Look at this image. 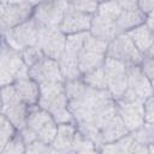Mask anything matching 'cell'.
<instances>
[{
    "label": "cell",
    "instance_id": "obj_1",
    "mask_svg": "<svg viewBox=\"0 0 154 154\" xmlns=\"http://www.w3.org/2000/svg\"><path fill=\"white\" fill-rule=\"evenodd\" d=\"M37 105L49 112L58 124L75 122L73 114L69 108L65 82H49L40 84V100Z\"/></svg>",
    "mask_w": 154,
    "mask_h": 154
},
{
    "label": "cell",
    "instance_id": "obj_2",
    "mask_svg": "<svg viewBox=\"0 0 154 154\" xmlns=\"http://www.w3.org/2000/svg\"><path fill=\"white\" fill-rule=\"evenodd\" d=\"M29 76V67L20 52L10 47L6 42L1 43L0 55V83L1 85L13 84L17 79Z\"/></svg>",
    "mask_w": 154,
    "mask_h": 154
},
{
    "label": "cell",
    "instance_id": "obj_3",
    "mask_svg": "<svg viewBox=\"0 0 154 154\" xmlns=\"http://www.w3.org/2000/svg\"><path fill=\"white\" fill-rule=\"evenodd\" d=\"M30 106L18 96L13 84L1 85V114H4L19 131L26 125Z\"/></svg>",
    "mask_w": 154,
    "mask_h": 154
},
{
    "label": "cell",
    "instance_id": "obj_4",
    "mask_svg": "<svg viewBox=\"0 0 154 154\" xmlns=\"http://www.w3.org/2000/svg\"><path fill=\"white\" fill-rule=\"evenodd\" d=\"M40 31H41L40 24L31 17L26 22L5 32H1V35L4 42H6L13 49L20 52L26 47L36 46L38 43Z\"/></svg>",
    "mask_w": 154,
    "mask_h": 154
},
{
    "label": "cell",
    "instance_id": "obj_5",
    "mask_svg": "<svg viewBox=\"0 0 154 154\" xmlns=\"http://www.w3.org/2000/svg\"><path fill=\"white\" fill-rule=\"evenodd\" d=\"M26 126L36 134L38 140L46 143H53L58 131V123L54 120L53 116L38 105L30 106Z\"/></svg>",
    "mask_w": 154,
    "mask_h": 154
},
{
    "label": "cell",
    "instance_id": "obj_6",
    "mask_svg": "<svg viewBox=\"0 0 154 154\" xmlns=\"http://www.w3.org/2000/svg\"><path fill=\"white\" fill-rule=\"evenodd\" d=\"M106 57L119 60L128 66L140 65L144 58L126 32L119 34L108 43Z\"/></svg>",
    "mask_w": 154,
    "mask_h": 154
},
{
    "label": "cell",
    "instance_id": "obj_7",
    "mask_svg": "<svg viewBox=\"0 0 154 154\" xmlns=\"http://www.w3.org/2000/svg\"><path fill=\"white\" fill-rule=\"evenodd\" d=\"M67 7V0H41L34 6L32 18L42 28H59Z\"/></svg>",
    "mask_w": 154,
    "mask_h": 154
},
{
    "label": "cell",
    "instance_id": "obj_8",
    "mask_svg": "<svg viewBox=\"0 0 154 154\" xmlns=\"http://www.w3.org/2000/svg\"><path fill=\"white\" fill-rule=\"evenodd\" d=\"M103 72L106 79V89L117 101L128 89V65L124 63L106 58L103 64Z\"/></svg>",
    "mask_w": 154,
    "mask_h": 154
},
{
    "label": "cell",
    "instance_id": "obj_9",
    "mask_svg": "<svg viewBox=\"0 0 154 154\" xmlns=\"http://www.w3.org/2000/svg\"><path fill=\"white\" fill-rule=\"evenodd\" d=\"M153 87L150 79L142 71L140 65L128 66V89L120 99L146 101L152 96Z\"/></svg>",
    "mask_w": 154,
    "mask_h": 154
},
{
    "label": "cell",
    "instance_id": "obj_10",
    "mask_svg": "<svg viewBox=\"0 0 154 154\" xmlns=\"http://www.w3.org/2000/svg\"><path fill=\"white\" fill-rule=\"evenodd\" d=\"M34 4L30 2H1L0 5V28L5 32L30 19L34 13Z\"/></svg>",
    "mask_w": 154,
    "mask_h": 154
},
{
    "label": "cell",
    "instance_id": "obj_11",
    "mask_svg": "<svg viewBox=\"0 0 154 154\" xmlns=\"http://www.w3.org/2000/svg\"><path fill=\"white\" fill-rule=\"evenodd\" d=\"M67 35L61 31L60 28H42L40 31V38L37 46L43 54L48 58L60 60L65 52Z\"/></svg>",
    "mask_w": 154,
    "mask_h": 154
},
{
    "label": "cell",
    "instance_id": "obj_12",
    "mask_svg": "<svg viewBox=\"0 0 154 154\" xmlns=\"http://www.w3.org/2000/svg\"><path fill=\"white\" fill-rule=\"evenodd\" d=\"M117 102L118 114L131 131L137 130L138 128L146 124L144 118V101L141 100H126L119 99Z\"/></svg>",
    "mask_w": 154,
    "mask_h": 154
},
{
    "label": "cell",
    "instance_id": "obj_13",
    "mask_svg": "<svg viewBox=\"0 0 154 154\" xmlns=\"http://www.w3.org/2000/svg\"><path fill=\"white\" fill-rule=\"evenodd\" d=\"M29 76L38 84L49 82H65L59 60L48 58L46 55L29 69Z\"/></svg>",
    "mask_w": 154,
    "mask_h": 154
},
{
    "label": "cell",
    "instance_id": "obj_14",
    "mask_svg": "<svg viewBox=\"0 0 154 154\" xmlns=\"http://www.w3.org/2000/svg\"><path fill=\"white\" fill-rule=\"evenodd\" d=\"M91 19H93V14L76 11L69 6L59 28L66 35L85 32V31H89L90 29Z\"/></svg>",
    "mask_w": 154,
    "mask_h": 154
},
{
    "label": "cell",
    "instance_id": "obj_15",
    "mask_svg": "<svg viewBox=\"0 0 154 154\" xmlns=\"http://www.w3.org/2000/svg\"><path fill=\"white\" fill-rule=\"evenodd\" d=\"M89 34L109 43L113 38H116L120 32L117 28L116 22L108 20L106 18L100 17L99 14H93V19H91V24H90V29H89Z\"/></svg>",
    "mask_w": 154,
    "mask_h": 154
},
{
    "label": "cell",
    "instance_id": "obj_16",
    "mask_svg": "<svg viewBox=\"0 0 154 154\" xmlns=\"http://www.w3.org/2000/svg\"><path fill=\"white\" fill-rule=\"evenodd\" d=\"M20 100L28 106H35L40 100V84L30 76L17 79L13 83Z\"/></svg>",
    "mask_w": 154,
    "mask_h": 154
},
{
    "label": "cell",
    "instance_id": "obj_17",
    "mask_svg": "<svg viewBox=\"0 0 154 154\" xmlns=\"http://www.w3.org/2000/svg\"><path fill=\"white\" fill-rule=\"evenodd\" d=\"M76 134H77V125L75 122L58 124V131L52 143L57 153H71V147Z\"/></svg>",
    "mask_w": 154,
    "mask_h": 154
},
{
    "label": "cell",
    "instance_id": "obj_18",
    "mask_svg": "<svg viewBox=\"0 0 154 154\" xmlns=\"http://www.w3.org/2000/svg\"><path fill=\"white\" fill-rule=\"evenodd\" d=\"M130 130L120 118V116L117 113L109 122H107L101 129H100V135H101V142L102 144L105 143H111L114 142L125 135H128Z\"/></svg>",
    "mask_w": 154,
    "mask_h": 154
},
{
    "label": "cell",
    "instance_id": "obj_19",
    "mask_svg": "<svg viewBox=\"0 0 154 154\" xmlns=\"http://www.w3.org/2000/svg\"><path fill=\"white\" fill-rule=\"evenodd\" d=\"M146 19H147V14L140 8L123 10L120 16L116 20V24L119 32L123 34V32H129L135 28L142 25L143 23H146Z\"/></svg>",
    "mask_w": 154,
    "mask_h": 154
},
{
    "label": "cell",
    "instance_id": "obj_20",
    "mask_svg": "<svg viewBox=\"0 0 154 154\" xmlns=\"http://www.w3.org/2000/svg\"><path fill=\"white\" fill-rule=\"evenodd\" d=\"M126 34L131 37V40L134 41L136 47L140 49V52L143 54V57H147L153 47V43H154L153 31L147 25V23H143L142 25L135 28L134 30H131Z\"/></svg>",
    "mask_w": 154,
    "mask_h": 154
},
{
    "label": "cell",
    "instance_id": "obj_21",
    "mask_svg": "<svg viewBox=\"0 0 154 154\" xmlns=\"http://www.w3.org/2000/svg\"><path fill=\"white\" fill-rule=\"evenodd\" d=\"M106 53L83 48V52L81 53L78 58V67L82 72V75L90 72L93 70H96L99 67H102L106 60Z\"/></svg>",
    "mask_w": 154,
    "mask_h": 154
},
{
    "label": "cell",
    "instance_id": "obj_22",
    "mask_svg": "<svg viewBox=\"0 0 154 154\" xmlns=\"http://www.w3.org/2000/svg\"><path fill=\"white\" fill-rule=\"evenodd\" d=\"M89 35V31L85 32H78V34H71L66 37V45H65V52L61 58L73 60L78 63V58L81 53L83 52L85 40ZM60 58V59H61Z\"/></svg>",
    "mask_w": 154,
    "mask_h": 154
},
{
    "label": "cell",
    "instance_id": "obj_23",
    "mask_svg": "<svg viewBox=\"0 0 154 154\" xmlns=\"http://www.w3.org/2000/svg\"><path fill=\"white\" fill-rule=\"evenodd\" d=\"M135 140L131 132L125 135L124 137L111 142V143H105L100 147L101 153H119V154H125V153H131V148L134 144Z\"/></svg>",
    "mask_w": 154,
    "mask_h": 154
},
{
    "label": "cell",
    "instance_id": "obj_24",
    "mask_svg": "<svg viewBox=\"0 0 154 154\" xmlns=\"http://www.w3.org/2000/svg\"><path fill=\"white\" fill-rule=\"evenodd\" d=\"M122 12H123V8L120 7V5L118 2H116L114 0H106V1H102L99 4L96 14H99L100 17L106 18L108 20L116 22Z\"/></svg>",
    "mask_w": 154,
    "mask_h": 154
},
{
    "label": "cell",
    "instance_id": "obj_25",
    "mask_svg": "<svg viewBox=\"0 0 154 154\" xmlns=\"http://www.w3.org/2000/svg\"><path fill=\"white\" fill-rule=\"evenodd\" d=\"M96 152H100L97 146L91 140L83 136L77 129V134L75 136L71 147V153H96Z\"/></svg>",
    "mask_w": 154,
    "mask_h": 154
},
{
    "label": "cell",
    "instance_id": "obj_26",
    "mask_svg": "<svg viewBox=\"0 0 154 154\" xmlns=\"http://www.w3.org/2000/svg\"><path fill=\"white\" fill-rule=\"evenodd\" d=\"M17 128L4 116H0V150L5 148V146L17 135Z\"/></svg>",
    "mask_w": 154,
    "mask_h": 154
},
{
    "label": "cell",
    "instance_id": "obj_27",
    "mask_svg": "<svg viewBox=\"0 0 154 154\" xmlns=\"http://www.w3.org/2000/svg\"><path fill=\"white\" fill-rule=\"evenodd\" d=\"M82 79L84 81L85 84H88L91 88H95V89H106V79H105L103 66L102 67H99L96 70H93L90 72L84 73L82 76Z\"/></svg>",
    "mask_w": 154,
    "mask_h": 154
},
{
    "label": "cell",
    "instance_id": "obj_28",
    "mask_svg": "<svg viewBox=\"0 0 154 154\" xmlns=\"http://www.w3.org/2000/svg\"><path fill=\"white\" fill-rule=\"evenodd\" d=\"M61 73L65 81H71V79H78L82 78V72L78 67V63L73 60H69L65 58H61L59 60Z\"/></svg>",
    "mask_w": 154,
    "mask_h": 154
},
{
    "label": "cell",
    "instance_id": "obj_29",
    "mask_svg": "<svg viewBox=\"0 0 154 154\" xmlns=\"http://www.w3.org/2000/svg\"><path fill=\"white\" fill-rule=\"evenodd\" d=\"M67 4L76 11L88 14H95L97 12L100 2L97 0H67Z\"/></svg>",
    "mask_w": 154,
    "mask_h": 154
},
{
    "label": "cell",
    "instance_id": "obj_30",
    "mask_svg": "<svg viewBox=\"0 0 154 154\" xmlns=\"http://www.w3.org/2000/svg\"><path fill=\"white\" fill-rule=\"evenodd\" d=\"M131 135L134 136L136 142L148 146L150 142L154 141V128H153V124L146 123L143 126L138 128L137 130L131 131Z\"/></svg>",
    "mask_w": 154,
    "mask_h": 154
},
{
    "label": "cell",
    "instance_id": "obj_31",
    "mask_svg": "<svg viewBox=\"0 0 154 154\" xmlns=\"http://www.w3.org/2000/svg\"><path fill=\"white\" fill-rule=\"evenodd\" d=\"M20 54L23 57V60L25 61L26 66L30 69L31 66H34L36 63H38L43 57V52L41 51V48L36 45V46H30V47H26L24 49L20 51Z\"/></svg>",
    "mask_w": 154,
    "mask_h": 154
},
{
    "label": "cell",
    "instance_id": "obj_32",
    "mask_svg": "<svg viewBox=\"0 0 154 154\" xmlns=\"http://www.w3.org/2000/svg\"><path fill=\"white\" fill-rule=\"evenodd\" d=\"M26 152V144L19 132L5 146L2 150H0V154H24Z\"/></svg>",
    "mask_w": 154,
    "mask_h": 154
},
{
    "label": "cell",
    "instance_id": "obj_33",
    "mask_svg": "<svg viewBox=\"0 0 154 154\" xmlns=\"http://www.w3.org/2000/svg\"><path fill=\"white\" fill-rule=\"evenodd\" d=\"M25 153H35V154H49V153H57L55 148L52 143H46L41 140H36L32 143L26 146Z\"/></svg>",
    "mask_w": 154,
    "mask_h": 154
},
{
    "label": "cell",
    "instance_id": "obj_34",
    "mask_svg": "<svg viewBox=\"0 0 154 154\" xmlns=\"http://www.w3.org/2000/svg\"><path fill=\"white\" fill-rule=\"evenodd\" d=\"M144 118L146 123L154 124V94L144 101Z\"/></svg>",
    "mask_w": 154,
    "mask_h": 154
},
{
    "label": "cell",
    "instance_id": "obj_35",
    "mask_svg": "<svg viewBox=\"0 0 154 154\" xmlns=\"http://www.w3.org/2000/svg\"><path fill=\"white\" fill-rule=\"evenodd\" d=\"M140 66L149 79L154 77V57H144Z\"/></svg>",
    "mask_w": 154,
    "mask_h": 154
},
{
    "label": "cell",
    "instance_id": "obj_36",
    "mask_svg": "<svg viewBox=\"0 0 154 154\" xmlns=\"http://www.w3.org/2000/svg\"><path fill=\"white\" fill-rule=\"evenodd\" d=\"M138 8L146 14L154 11V0H138Z\"/></svg>",
    "mask_w": 154,
    "mask_h": 154
},
{
    "label": "cell",
    "instance_id": "obj_37",
    "mask_svg": "<svg viewBox=\"0 0 154 154\" xmlns=\"http://www.w3.org/2000/svg\"><path fill=\"white\" fill-rule=\"evenodd\" d=\"M120 5L123 10H135L138 8V0H114Z\"/></svg>",
    "mask_w": 154,
    "mask_h": 154
},
{
    "label": "cell",
    "instance_id": "obj_38",
    "mask_svg": "<svg viewBox=\"0 0 154 154\" xmlns=\"http://www.w3.org/2000/svg\"><path fill=\"white\" fill-rule=\"evenodd\" d=\"M146 23H147V25L152 29L153 35H154V11H153V12H150L149 14H147ZM147 57H154V43H153V47H152V49H150V52H149V54H148Z\"/></svg>",
    "mask_w": 154,
    "mask_h": 154
},
{
    "label": "cell",
    "instance_id": "obj_39",
    "mask_svg": "<svg viewBox=\"0 0 154 154\" xmlns=\"http://www.w3.org/2000/svg\"><path fill=\"white\" fill-rule=\"evenodd\" d=\"M1 2H13V4H20V2H30L36 5L37 2L35 0H1Z\"/></svg>",
    "mask_w": 154,
    "mask_h": 154
},
{
    "label": "cell",
    "instance_id": "obj_40",
    "mask_svg": "<svg viewBox=\"0 0 154 154\" xmlns=\"http://www.w3.org/2000/svg\"><path fill=\"white\" fill-rule=\"evenodd\" d=\"M148 149H149V153H154V141L148 144Z\"/></svg>",
    "mask_w": 154,
    "mask_h": 154
},
{
    "label": "cell",
    "instance_id": "obj_41",
    "mask_svg": "<svg viewBox=\"0 0 154 154\" xmlns=\"http://www.w3.org/2000/svg\"><path fill=\"white\" fill-rule=\"evenodd\" d=\"M150 82H152V87H153V93H154V77L150 79Z\"/></svg>",
    "mask_w": 154,
    "mask_h": 154
},
{
    "label": "cell",
    "instance_id": "obj_42",
    "mask_svg": "<svg viewBox=\"0 0 154 154\" xmlns=\"http://www.w3.org/2000/svg\"><path fill=\"white\" fill-rule=\"evenodd\" d=\"M99 2H102V1H106V0H97Z\"/></svg>",
    "mask_w": 154,
    "mask_h": 154
},
{
    "label": "cell",
    "instance_id": "obj_43",
    "mask_svg": "<svg viewBox=\"0 0 154 154\" xmlns=\"http://www.w3.org/2000/svg\"><path fill=\"white\" fill-rule=\"evenodd\" d=\"M153 128H154V124H153Z\"/></svg>",
    "mask_w": 154,
    "mask_h": 154
}]
</instances>
